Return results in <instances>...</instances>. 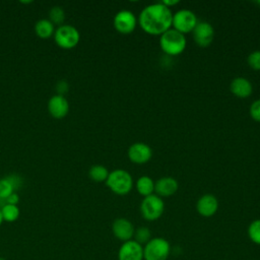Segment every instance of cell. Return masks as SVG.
Wrapping results in <instances>:
<instances>
[{
	"label": "cell",
	"instance_id": "obj_16",
	"mask_svg": "<svg viewBox=\"0 0 260 260\" xmlns=\"http://www.w3.org/2000/svg\"><path fill=\"white\" fill-rule=\"evenodd\" d=\"M231 91L238 98L245 99L251 95L253 91V86L251 82L245 77H237L233 79L230 85Z\"/></svg>",
	"mask_w": 260,
	"mask_h": 260
},
{
	"label": "cell",
	"instance_id": "obj_32",
	"mask_svg": "<svg viewBox=\"0 0 260 260\" xmlns=\"http://www.w3.org/2000/svg\"><path fill=\"white\" fill-rule=\"evenodd\" d=\"M256 3H257L259 6H260V0H257V1H256Z\"/></svg>",
	"mask_w": 260,
	"mask_h": 260
},
{
	"label": "cell",
	"instance_id": "obj_26",
	"mask_svg": "<svg viewBox=\"0 0 260 260\" xmlns=\"http://www.w3.org/2000/svg\"><path fill=\"white\" fill-rule=\"evenodd\" d=\"M250 115L255 121L260 122V99L252 103L250 107Z\"/></svg>",
	"mask_w": 260,
	"mask_h": 260
},
{
	"label": "cell",
	"instance_id": "obj_24",
	"mask_svg": "<svg viewBox=\"0 0 260 260\" xmlns=\"http://www.w3.org/2000/svg\"><path fill=\"white\" fill-rule=\"evenodd\" d=\"M13 192L15 191L10 182L7 180V178L5 177L0 179V198L6 200V198Z\"/></svg>",
	"mask_w": 260,
	"mask_h": 260
},
{
	"label": "cell",
	"instance_id": "obj_25",
	"mask_svg": "<svg viewBox=\"0 0 260 260\" xmlns=\"http://www.w3.org/2000/svg\"><path fill=\"white\" fill-rule=\"evenodd\" d=\"M248 64L254 70H260V51H254L248 56Z\"/></svg>",
	"mask_w": 260,
	"mask_h": 260
},
{
	"label": "cell",
	"instance_id": "obj_10",
	"mask_svg": "<svg viewBox=\"0 0 260 260\" xmlns=\"http://www.w3.org/2000/svg\"><path fill=\"white\" fill-rule=\"evenodd\" d=\"M118 260H143V246L133 239L124 242L118 250Z\"/></svg>",
	"mask_w": 260,
	"mask_h": 260
},
{
	"label": "cell",
	"instance_id": "obj_12",
	"mask_svg": "<svg viewBox=\"0 0 260 260\" xmlns=\"http://www.w3.org/2000/svg\"><path fill=\"white\" fill-rule=\"evenodd\" d=\"M152 155V150L149 145L143 142H136L130 145L128 149L129 159L137 165H142L147 162Z\"/></svg>",
	"mask_w": 260,
	"mask_h": 260
},
{
	"label": "cell",
	"instance_id": "obj_9",
	"mask_svg": "<svg viewBox=\"0 0 260 260\" xmlns=\"http://www.w3.org/2000/svg\"><path fill=\"white\" fill-rule=\"evenodd\" d=\"M192 32L195 43L200 47L209 46L214 38L213 26L207 21L197 22Z\"/></svg>",
	"mask_w": 260,
	"mask_h": 260
},
{
	"label": "cell",
	"instance_id": "obj_22",
	"mask_svg": "<svg viewBox=\"0 0 260 260\" xmlns=\"http://www.w3.org/2000/svg\"><path fill=\"white\" fill-rule=\"evenodd\" d=\"M248 237L256 245H260V218L253 220L248 226Z\"/></svg>",
	"mask_w": 260,
	"mask_h": 260
},
{
	"label": "cell",
	"instance_id": "obj_15",
	"mask_svg": "<svg viewBox=\"0 0 260 260\" xmlns=\"http://www.w3.org/2000/svg\"><path fill=\"white\" fill-rule=\"evenodd\" d=\"M178 187L177 180L172 177H162L154 183V191L160 198L172 196L177 192Z\"/></svg>",
	"mask_w": 260,
	"mask_h": 260
},
{
	"label": "cell",
	"instance_id": "obj_19",
	"mask_svg": "<svg viewBox=\"0 0 260 260\" xmlns=\"http://www.w3.org/2000/svg\"><path fill=\"white\" fill-rule=\"evenodd\" d=\"M88 175L90 179L94 182H105L108 179L109 171L106 167L102 165H94L89 169Z\"/></svg>",
	"mask_w": 260,
	"mask_h": 260
},
{
	"label": "cell",
	"instance_id": "obj_33",
	"mask_svg": "<svg viewBox=\"0 0 260 260\" xmlns=\"http://www.w3.org/2000/svg\"><path fill=\"white\" fill-rule=\"evenodd\" d=\"M0 260H6L5 258H3V257H0Z\"/></svg>",
	"mask_w": 260,
	"mask_h": 260
},
{
	"label": "cell",
	"instance_id": "obj_1",
	"mask_svg": "<svg viewBox=\"0 0 260 260\" xmlns=\"http://www.w3.org/2000/svg\"><path fill=\"white\" fill-rule=\"evenodd\" d=\"M173 13L161 2L145 6L138 16L140 27L148 35L160 36L171 28Z\"/></svg>",
	"mask_w": 260,
	"mask_h": 260
},
{
	"label": "cell",
	"instance_id": "obj_5",
	"mask_svg": "<svg viewBox=\"0 0 260 260\" xmlns=\"http://www.w3.org/2000/svg\"><path fill=\"white\" fill-rule=\"evenodd\" d=\"M165 210V203L162 199L154 194L143 198L140 204V212L144 219L153 221L158 219Z\"/></svg>",
	"mask_w": 260,
	"mask_h": 260
},
{
	"label": "cell",
	"instance_id": "obj_20",
	"mask_svg": "<svg viewBox=\"0 0 260 260\" xmlns=\"http://www.w3.org/2000/svg\"><path fill=\"white\" fill-rule=\"evenodd\" d=\"M1 213H2L3 220L12 222V221H15L19 217L20 211H19V208L17 205L6 203L5 205H3L1 207Z\"/></svg>",
	"mask_w": 260,
	"mask_h": 260
},
{
	"label": "cell",
	"instance_id": "obj_28",
	"mask_svg": "<svg viewBox=\"0 0 260 260\" xmlns=\"http://www.w3.org/2000/svg\"><path fill=\"white\" fill-rule=\"evenodd\" d=\"M68 88H69V85L66 80H61L56 85V90L58 91V94H61V95H63L65 92H67Z\"/></svg>",
	"mask_w": 260,
	"mask_h": 260
},
{
	"label": "cell",
	"instance_id": "obj_30",
	"mask_svg": "<svg viewBox=\"0 0 260 260\" xmlns=\"http://www.w3.org/2000/svg\"><path fill=\"white\" fill-rule=\"evenodd\" d=\"M161 3L170 8L171 6H174V5L178 4L179 0H164V1H161Z\"/></svg>",
	"mask_w": 260,
	"mask_h": 260
},
{
	"label": "cell",
	"instance_id": "obj_6",
	"mask_svg": "<svg viewBox=\"0 0 260 260\" xmlns=\"http://www.w3.org/2000/svg\"><path fill=\"white\" fill-rule=\"evenodd\" d=\"M54 39L61 48L71 49L78 44L80 35L75 26L71 24H61L54 31Z\"/></svg>",
	"mask_w": 260,
	"mask_h": 260
},
{
	"label": "cell",
	"instance_id": "obj_13",
	"mask_svg": "<svg viewBox=\"0 0 260 260\" xmlns=\"http://www.w3.org/2000/svg\"><path fill=\"white\" fill-rule=\"evenodd\" d=\"M217 209H218V201L216 197L213 196L212 194L202 195L196 203L197 212L204 217H210L214 215Z\"/></svg>",
	"mask_w": 260,
	"mask_h": 260
},
{
	"label": "cell",
	"instance_id": "obj_14",
	"mask_svg": "<svg viewBox=\"0 0 260 260\" xmlns=\"http://www.w3.org/2000/svg\"><path fill=\"white\" fill-rule=\"evenodd\" d=\"M48 110L50 114L57 119L63 118L68 114L69 103L64 95L54 94L48 102Z\"/></svg>",
	"mask_w": 260,
	"mask_h": 260
},
{
	"label": "cell",
	"instance_id": "obj_8",
	"mask_svg": "<svg viewBox=\"0 0 260 260\" xmlns=\"http://www.w3.org/2000/svg\"><path fill=\"white\" fill-rule=\"evenodd\" d=\"M113 23L117 31L123 35H128L135 29L137 19L131 11L121 10L114 16Z\"/></svg>",
	"mask_w": 260,
	"mask_h": 260
},
{
	"label": "cell",
	"instance_id": "obj_21",
	"mask_svg": "<svg viewBox=\"0 0 260 260\" xmlns=\"http://www.w3.org/2000/svg\"><path fill=\"white\" fill-rule=\"evenodd\" d=\"M49 19L53 24H63L65 19V11L61 6H53L49 11Z\"/></svg>",
	"mask_w": 260,
	"mask_h": 260
},
{
	"label": "cell",
	"instance_id": "obj_4",
	"mask_svg": "<svg viewBox=\"0 0 260 260\" xmlns=\"http://www.w3.org/2000/svg\"><path fill=\"white\" fill-rule=\"evenodd\" d=\"M106 184L117 195H125L131 191L133 180L127 171L118 169L109 173Z\"/></svg>",
	"mask_w": 260,
	"mask_h": 260
},
{
	"label": "cell",
	"instance_id": "obj_7",
	"mask_svg": "<svg viewBox=\"0 0 260 260\" xmlns=\"http://www.w3.org/2000/svg\"><path fill=\"white\" fill-rule=\"evenodd\" d=\"M197 22L198 20L195 13L189 9H181L173 14V28L183 35L193 31Z\"/></svg>",
	"mask_w": 260,
	"mask_h": 260
},
{
	"label": "cell",
	"instance_id": "obj_23",
	"mask_svg": "<svg viewBox=\"0 0 260 260\" xmlns=\"http://www.w3.org/2000/svg\"><path fill=\"white\" fill-rule=\"evenodd\" d=\"M133 238L134 241L143 246L151 239V232L146 226H139L137 230H135Z\"/></svg>",
	"mask_w": 260,
	"mask_h": 260
},
{
	"label": "cell",
	"instance_id": "obj_18",
	"mask_svg": "<svg viewBox=\"0 0 260 260\" xmlns=\"http://www.w3.org/2000/svg\"><path fill=\"white\" fill-rule=\"evenodd\" d=\"M137 192L143 197L149 196L154 191V182L148 176H142L136 181Z\"/></svg>",
	"mask_w": 260,
	"mask_h": 260
},
{
	"label": "cell",
	"instance_id": "obj_27",
	"mask_svg": "<svg viewBox=\"0 0 260 260\" xmlns=\"http://www.w3.org/2000/svg\"><path fill=\"white\" fill-rule=\"evenodd\" d=\"M6 178H7V180L10 182V184L12 185L14 191H15V190H18V189L21 187V185H22V178H21L19 175H17V174H12V175L7 176Z\"/></svg>",
	"mask_w": 260,
	"mask_h": 260
},
{
	"label": "cell",
	"instance_id": "obj_31",
	"mask_svg": "<svg viewBox=\"0 0 260 260\" xmlns=\"http://www.w3.org/2000/svg\"><path fill=\"white\" fill-rule=\"evenodd\" d=\"M3 222V217H2V213H1V208H0V225L2 224Z\"/></svg>",
	"mask_w": 260,
	"mask_h": 260
},
{
	"label": "cell",
	"instance_id": "obj_29",
	"mask_svg": "<svg viewBox=\"0 0 260 260\" xmlns=\"http://www.w3.org/2000/svg\"><path fill=\"white\" fill-rule=\"evenodd\" d=\"M18 201H19V196L17 195L16 192H13L12 194H10V195L6 198V203H8V204L17 205Z\"/></svg>",
	"mask_w": 260,
	"mask_h": 260
},
{
	"label": "cell",
	"instance_id": "obj_17",
	"mask_svg": "<svg viewBox=\"0 0 260 260\" xmlns=\"http://www.w3.org/2000/svg\"><path fill=\"white\" fill-rule=\"evenodd\" d=\"M35 30L40 38L46 39L54 35L55 28H54V24L51 22L49 18H42L36 22Z\"/></svg>",
	"mask_w": 260,
	"mask_h": 260
},
{
	"label": "cell",
	"instance_id": "obj_3",
	"mask_svg": "<svg viewBox=\"0 0 260 260\" xmlns=\"http://www.w3.org/2000/svg\"><path fill=\"white\" fill-rule=\"evenodd\" d=\"M170 253L171 245L161 237L151 238L143 246V260H167Z\"/></svg>",
	"mask_w": 260,
	"mask_h": 260
},
{
	"label": "cell",
	"instance_id": "obj_2",
	"mask_svg": "<svg viewBox=\"0 0 260 260\" xmlns=\"http://www.w3.org/2000/svg\"><path fill=\"white\" fill-rule=\"evenodd\" d=\"M186 45L187 42L185 35L174 28H170L160 35L159 46L167 55L177 56L181 54L185 50Z\"/></svg>",
	"mask_w": 260,
	"mask_h": 260
},
{
	"label": "cell",
	"instance_id": "obj_11",
	"mask_svg": "<svg viewBox=\"0 0 260 260\" xmlns=\"http://www.w3.org/2000/svg\"><path fill=\"white\" fill-rule=\"evenodd\" d=\"M112 231L114 236L123 243L132 240L135 233L134 225L125 217L116 218L112 224Z\"/></svg>",
	"mask_w": 260,
	"mask_h": 260
}]
</instances>
